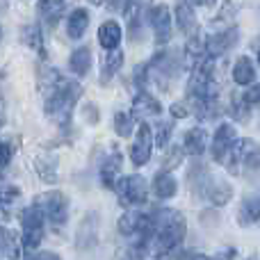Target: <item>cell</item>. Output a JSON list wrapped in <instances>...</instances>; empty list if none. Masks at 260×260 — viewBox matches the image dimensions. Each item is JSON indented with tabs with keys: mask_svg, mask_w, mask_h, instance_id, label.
<instances>
[{
	"mask_svg": "<svg viewBox=\"0 0 260 260\" xmlns=\"http://www.w3.org/2000/svg\"><path fill=\"white\" fill-rule=\"evenodd\" d=\"M39 91L44 96L46 117L57 126H69L73 117L78 99L82 96V87L76 80L64 78L59 71L50 67L39 69Z\"/></svg>",
	"mask_w": 260,
	"mask_h": 260,
	"instance_id": "1",
	"label": "cell"
},
{
	"mask_svg": "<svg viewBox=\"0 0 260 260\" xmlns=\"http://www.w3.org/2000/svg\"><path fill=\"white\" fill-rule=\"evenodd\" d=\"M151 219H153V226H151V242H148V247L155 251L157 258L169 256L185 240V231H187L185 217L178 210L162 208V210L151 212Z\"/></svg>",
	"mask_w": 260,
	"mask_h": 260,
	"instance_id": "2",
	"label": "cell"
},
{
	"mask_svg": "<svg viewBox=\"0 0 260 260\" xmlns=\"http://www.w3.org/2000/svg\"><path fill=\"white\" fill-rule=\"evenodd\" d=\"M189 187L199 194V197L208 199L212 206H224V203L231 201L233 197V187L224 180L215 178L212 174H208L201 165H197L194 169H189Z\"/></svg>",
	"mask_w": 260,
	"mask_h": 260,
	"instance_id": "3",
	"label": "cell"
},
{
	"mask_svg": "<svg viewBox=\"0 0 260 260\" xmlns=\"http://www.w3.org/2000/svg\"><path fill=\"white\" fill-rule=\"evenodd\" d=\"M224 165L231 174H253L260 171V146L253 139H238L229 151Z\"/></svg>",
	"mask_w": 260,
	"mask_h": 260,
	"instance_id": "4",
	"label": "cell"
},
{
	"mask_svg": "<svg viewBox=\"0 0 260 260\" xmlns=\"http://www.w3.org/2000/svg\"><path fill=\"white\" fill-rule=\"evenodd\" d=\"M21 229H23V247H25L27 251L39 247L41 240H44L46 217L37 203L21 212Z\"/></svg>",
	"mask_w": 260,
	"mask_h": 260,
	"instance_id": "5",
	"label": "cell"
},
{
	"mask_svg": "<svg viewBox=\"0 0 260 260\" xmlns=\"http://www.w3.org/2000/svg\"><path fill=\"white\" fill-rule=\"evenodd\" d=\"M37 206L41 208L44 212L46 221H50V226L59 229V226L67 224V217H69V199L64 197L62 192H46L37 199Z\"/></svg>",
	"mask_w": 260,
	"mask_h": 260,
	"instance_id": "6",
	"label": "cell"
},
{
	"mask_svg": "<svg viewBox=\"0 0 260 260\" xmlns=\"http://www.w3.org/2000/svg\"><path fill=\"white\" fill-rule=\"evenodd\" d=\"M112 189L117 192L119 201H121L123 206H142L148 199L146 180H144L142 176H123V178H117Z\"/></svg>",
	"mask_w": 260,
	"mask_h": 260,
	"instance_id": "7",
	"label": "cell"
},
{
	"mask_svg": "<svg viewBox=\"0 0 260 260\" xmlns=\"http://www.w3.org/2000/svg\"><path fill=\"white\" fill-rule=\"evenodd\" d=\"M148 69V78H155L162 87H167V82L174 80L176 73L180 69V62L174 53H160L157 57H153V64Z\"/></svg>",
	"mask_w": 260,
	"mask_h": 260,
	"instance_id": "8",
	"label": "cell"
},
{
	"mask_svg": "<svg viewBox=\"0 0 260 260\" xmlns=\"http://www.w3.org/2000/svg\"><path fill=\"white\" fill-rule=\"evenodd\" d=\"M235 142H238V133H235V128L231 126V123H221V126L215 130V135H212V142H210L212 160L224 165L226 155H229V151L235 146Z\"/></svg>",
	"mask_w": 260,
	"mask_h": 260,
	"instance_id": "9",
	"label": "cell"
},
{
	"mask_svg": "<svg viewBox=\"0 0 260 260\" xmlns=\"http://www.w3.org/2000/svg\"><path fill=\"white\" fill-rule=\"evenodd\" d=\"M153 153V133L148 123H142L137 130V137H135L133 146H130V160H133L135 167H144L148 160H151Z\"/></svg>",
	"mask_w": 260,
	"mask_h": 260,
	"instance_id": "10",
	"label": "cell"
},
{
	"mask_svg": "<svg viewBox=\"0 0 260 260\" xmlns=\"http://www.w3.org/2000/svg\"><path fill=\"white\" fill-rule=\"evenodd\" d=\"M238 39H240L238 27H231V30H221L217 35H210L206 39V44H203V48H206L208 57H219V55L229 53L231 48H235Z\"/></svg>",
	"mask_w": 260,
	"mask_h": 260,
	"instance_id": "11",
	"label": "cell"
},
{
	"mask_svg": "<svg viewBox=\"0 0 260 260\" xmlns=\"http://www.w3.org/2000/svg\"><path fill=\"white\" fill-rule=\"evenodd\" d=\"M151 27L155 35V44L165 46L171 39V12L167 5L151 7Z\"/></svg>",
	"mask_w": 260,
	"mask_h": 260,
	"instance_id": "12",
	"label": "cell"
},
{
	"mask_svg": "<svg viewBox=\"0 0 260 260\" xmlns=\"http://www.w3.org/2000/svg\"><path fill=\"white\" fill-rule=\"evenodd\" d=\"M133 114L135 117H142V119L157 117V114H162V105L157 103V99L151 96L148 91H139L133 101Z\"/></svg>",
	"mask_w": 260,
	"mask_h": 260,
	"instance_id": "13",
	"label": "cell"
},
{
	"mask_svg": "<svg viewBox=\"0 0 260 260\" xmlns=\"http://www.w3.org/2000/svg\"><path fill=\"white\" fill-rule=\"evenodd\" d=\"M208 148V133L203 128H192L185 133L183 139V151L189 153L192 157H201Z\"/></svg>",
	"mask_w": 260,
	"mask_h": 260,
	"instance_id": "14",
	"label": "cell"
},
{
	"mask_svg": "<svg viewBox=\"0 0 260 260\" xmlns=\"http://www.w3.org/2000/svg\"><path fill=\"white\" fill-rule=\"evenodd\" d=\"M99 217L94 215V212H89V215L82 219L80 229H78V247L80 249H91L96 244V238H99Z\"/></svg>",
	"mask_w": 260,
	"mask_h": 260,
	"instance_id": "15",
	"label": "cell"
},
{
	"mask_svg": "<svg viewBox=\"0 0 260 260\" xmlns=\"http://www.w3.org/2000/svg\"><path fill=\"white\" fill-rule=\"evenodd\" d=\"M87 27H89V12L82 7L73 9L67 18V35L71 37V39H80L87 32Z\"/></svg>",
	"mask_w": 260,
	"mask_h": 260,
	"instance_id": "16",
	"label": "cell"
},
{
	"mask_svg": "<svg viewBox=\"0 0 260 260\" xmlns=\"http://www.w3.org/2000/svg\"><path fill=\"white\" fill-rule=\"evenodd\" d=\"M176 23H178V30L183 32V35H187V37L197 35L199 23H197V16H194L192 7H189L187 3L176 5Z\"/></svg>",
	"mask_w": 260,
	"mask_h": 260,
	"instance_id": "17",
	"label": "cell"
},
{
	"mask_svg": "<svg viewBox=\"0 0 260 260\" xmlns=\"http://www.w3.org/2000/svg\"><path fill=\"white\" fill-rule=\"evenodd\" d=\"M121 153L114 151L112 155L108 157V160L103 162V167H101V183L105 185V187H114V183H117L119 178V171H121Z\"/></svg>",
	"mask_w": 260,
	"mask_h": 260,
	"instance_id": "18",
	"label": "cell"
},
{
	"mask_svg": "<svg viewBox=\"0 0 260 260\" xmlns=\"http://www.w3.org/2000/svg\"><path fill=\"white\" fill-rule=\"evenodd\" d=\"M99 41L105 50L119 48V41H121V25H119L117 21H105L99 30Z\"/></svg>",
	"mask_w": 260,
	"mask_h": 260,
	"instance_id": "19",
	"label": "cell"
},
{
	"mask_svg": "<svg viewBox=\"0 0 260 260\" xmlns=\"http://www.w3.org/2000/svg\"><path fill=\"white\" fill-rule=\"evenodd\" d=\"M69 69H71L76 76L85 78L87 73H89V69H91V50L87 48V46L76 48L71 53V57H69Z\"/></svg>",
	"mask_w": 260,
	"mask_h": 260,
	"instance_id": "20",
	"label": "cell"
},
{
	"mask_svg": "<svg viewBox=\"0 0 260 260\" xmlns=\"http://www.w3.org/2000/svg\"><path fill=\"white\" fill-rule=\"evenodd\" d=\"M238 221L242 226H249V224L260 221V194L244 199L242 206H240V212H238Z\"/></svg>",
	"mask_w": 260,
	"mask_h": 260,
	"instance_id": "21",
	"label": "cell"
},
{
	"mask_svg": "<svg viewBox=\"0 0 260 260\" xmlns=\"http://www.w3.org/2000/svg\"><path fill=\"white\" fill-rule=\"evenodd\" d=\"M176 189H178V183H176V178L169 176L167 171H162V174H157L155 178H153V194H155L157 199L176 197Z\"/></svg>",
	"mask_w": 260,
	"mask_h": 260,
	"instance_id": "22",
	"label": "cell"
},
{
	"mask_svg": "<svg viewBox=\"0 0 260 260\" xmlns=\"http://www.w3.org/2000/svg\"><path fill=\"white\" fill-rule=\"evenodd\" d=\"M233 80L238 82V85H242V87L251 85V82L256 80V67H253V62L249 57H240L238 62H235Z\"/></svg>",
	"mask_w": 260,
	"mask_h": 260,
	"instance_id": "23",
	"label": "cell"
},
{
	"mask_svg": "<svg viewBox=\"0 0 260 260\" xmlns=\"http://www.w3.org/2000/svg\"><path fill=\"white\" fill-rule=\"evenodd\" d=\"M0 251L5 253L9 260H18L23 256V249H21V242L14 233H9L7 229L0 226Z\"/></svg>",
	"mask_w": 260,
	"mask_h": 260,
	"instance_id": "24",
	"label": "cell"
},
{
	"mask_svg": "<svg viewBox=\"0 0 260 260\" xmlns=\"http://www.w3.org/2000/svg\"><path fill=\"white\" fill-rule=\"evenodd\" d=\"M64 12V0H39V14L50 27L59 21Z\"/></svg>",
	"mask_w": 260,
	"mask_h": 260,
	"instance_id": "25",
	"label": "cell"
},
{
	"mask_svg": "<svg viewBox=\"0 0 260 260\" xmlns=\"http://www.w3.org/2000/svg\"><path fill=\"white\" fill-rule=\"evenodd\" d=\"M121 64H123V53H121V50H119V48L110 50V55L105 57V62H103V69H101V80L110 82L119 73Z\"/></svg>",
	"mask_w": 260,
	"mask_h": 260,
	"instance_id": "26",
	"label": "cell"
},
{
	"mask_svg": "<svg viewBox=\"0 0 260 260\" xmlns=\"http://www.w3.org/2000/svg\"><path fill=\"white\" fill-rule=\"evenodd\" d=\"M37 171H39L41 180L55 183L57 180V160L55 157H37Z\"/></svg>",
	"mask_w": 260,
	"mask_h": 260,
	"instance_id": "27",
	"label": "cell"
},
{
	"mask_svg": "<svg viewBox=\"0 0 260 260\" xmlns=\"http://www.w3.org/2000/svg\"><path fill=\"white\" fill-rule=\"evenodd\" d=\"M133 128H135V121L130 114H126V112L114 114V130H117L119 137H130V135H133Z\"/></svg>",
	"mask_w": 260,
	"mask_h": 260,
	"instance_id": "28",
	"label": "cell"
},
{
	"mask_svg": "<svg viewBox=\"0 0 260 260\" xmlns=\"http://www.w3.org/2000/svg\"><path fill=\"white\" fill-rule=\"evenodd\" d=\"M23 39L30 48H35L37 53H44V39H41V30L37 25H27L23 30Z\"/></svg>",
	"mask_w": 260,
	"mask_h": 260,
	"instance_id": "29",
	"label": "cell"
},
{
	"mask_svg": "<svg viewBox=\"0 0 260 260\" xmlns=\"http://www.w3.org/2000/svg\"><path fill=\"white\" fill-rule=\"evenodd\" d=\"M171 133H174V123H171V121H157L155 123V137H153V144H155L157 148L167 146Z\"/></svg>",
	"mask_w": 260,
	"mask_h": 260,
	"instance_id": "30",
	"label": "cell"
},
{
	"mask_svg": "<svg viewBox=\"0 0 260 260\" xmlns=\"http://www.w3.org/2000/svg\"><path fill=\"white\" fill-rule=\"evenodd\" d=\"M12 157H14V144L7 142V139H0V178H3L5 169L12 165Z\"/></svg>",
	"mask_w": 260,
	"mask_h": 260,
	"instance_id": "31",
	"label": "cell"
},
{
	"mask_svg": "<svg viewBox=\"0 0 260 260\" xmlns=\"http://www.w3.org/2000/svg\"><path fill=\"white\" fill-rule=\"evenodd\" d=\"M180 162H183V148L174 146L169 153H167V157H165V162H162V167H165V171H167V169H176Z\"/></svg>",
	"mask_w": 260,
	"mask_h": 260,
	"instance_id": "32",
	"label": "cell"
},
{
	"mask_svg": "<svg viewBox=\"0 0 260 260\" xmlns=\"http://www.w3.org/2000/svg\"><path fill=\"white\" fill-rule=\"evenodd\" d=\"M233 258H235V249H224L217 256H201V253L192 256V260H233Z\"/></svg>",
	"mask_w": 260,
	"mask_h": 260,
	"instance_id": "33",
	"label": "cell"
},
{
	"mask_svg": "<svg viewBox=\"0 0 260 260\" xmlns=\"http://www.w3.org/2000/svg\"><path fill=\"white\" fill-rule=\"evenodd\" d=\"M242 99L247 101L249 105H260V85L249 87V89L244 91V96H242Z\"/></svg>",
	"mask_w": 260,
	"mask_h": 260,
	"instance_id": "34",
	"label": "cell"
},
{
	"mask_svg": "<svg viewBox=\"0 0 260 260\" xmlns=\"http://www.w3.org/2000/svg\"><path fill=\"white\" fill-rule=\"evenodd\" d=\"M187 114H189V110L185 108L183 103H174V105H171V117H174V119H183V117H187Z\"/></svg>",
	"mask_w": 260,
	"mask_h": 260,
	"instance_id": "35",
	"label": "cell"
},
{
	"mask_svg": "<svg viewBox=\"0 0 260 260\" xmlns=\"http://www.w3.org/2000/svg\"><path fill=\"white\" fill-rule=\"evenodd\" d=\"M32 260H62V258L55 256V253H50V251H44V253H39L37 258H32Z\"/></svg>",
	"mask_w": 260,
	"mask_h": 260,
	"instance_id": "36",
	"label": "cell"
},
{
	"mask_svg": "<svg viewBox=\"0 0 260 260\" xmlns=\"http://www.w3.org/2000/svg\"><path fill=\"white\" fill-rule=\"evenodd\" d=\"M192 3L199 7H210V5H215V0H192Z\"/></svg>",
	"mask_w": 260,
	"mask_h": 260,
	"instance_id": "37",
	"label": "cell"
},
{
	"mask_svg": "<svg viewBox=\"0 0 260 260\" xmlns=\"http://www.w3.org/2000/svg\"><path fill=\"white\" fill-rule=\"evenodd\" d=\"M89 3H94V5H105L108 0H89Z\"/></svg>",
	"mask_w": 260,
	"mask_h": 260,
	"instance_id": "38",
	"label": "cell"
},
{
	"mask_svg": "<svg viewBox=\"0 0 260 260\" xmlns=\"http://www.w3.org/2000/svg\"><path fill=\"white\" fill-rule=\"evenodd\" d=\"M3 123H5V119H3V114H0V128H3Z\"/></svg>",
	"mask_w": 260,
	"mask_h": 260,
	"instance_id": "39",
	"label": "cell"
},
{
	"mask_svg": "<svg viewBox=\"0 0 260 260\" xmlns=\"http://www.w3.org/2000/svg\"><path fill=\"white\" fill-rule=\"evenodd\" d=\"M258 64H260V48H258Z\"/></svg>",
	"mask_w": 260,
	"mask_h": 260,
	"instance_id": "40",
	"label": "cell"
},
{
	"mask_svg": "<svg viewBox=\"0 0 260 260\" xmlns=\"http://www.w3.org/2000/svg\"><path fill=\"white\" fill-rule=\"evenodd\" d=\"M160 260H167V256H162V258H160Z\"/></svg>",
	"mask_w": 260,
	"mask_h": 260,
	"instance_id": "41",
	"label": "cell"
},
{
	"mask_svg": "<svg viewBox=\"0 0 260 260\" xmlns=\"http://www.w3.org/2000/svg\"><path fill=\"white\" fill-rule=\"evenodd\" d=\"M0 37H3V30H0Z\"/></svg>",
	"mask_w": 260,
	"mask_h": 260,
	"instance_id": "42",
	"label": "cell"
}]
</instances>
